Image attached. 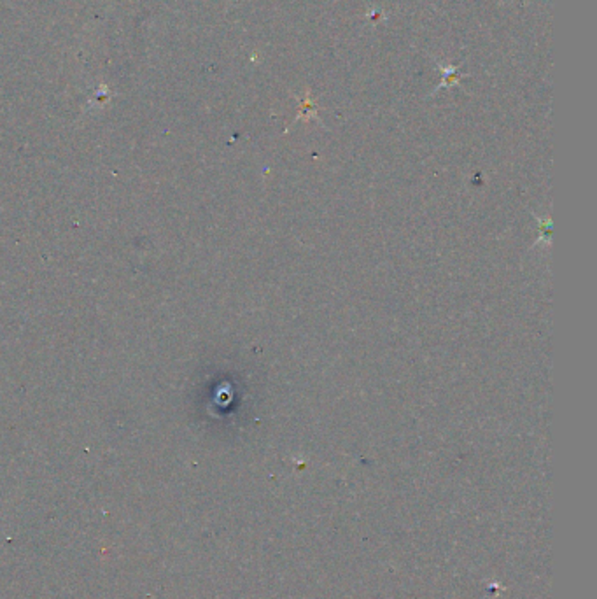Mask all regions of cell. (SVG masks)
I'll use <instances>...</instances> for the list:
<instances>
[]
</instances>
